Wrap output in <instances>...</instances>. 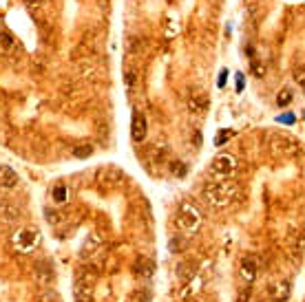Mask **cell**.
Instances as JSON below:
<instances>
[{
	"mask_svg": "<svg viewBox=\"0 0 305 302\" xmlns=\"http://www.w3.org/2000/svg\"><path fill=\"white\" fill-rule=\"evenodd\" d=\"M237 197V185L232 183L230 179H223V181H215L212 185H208L204 190V201L208 203L210 207H228L232 201Z\"/></svg>",
	"mask_w": 305,
	"mask_h": 302,
	"instance_id": "6da1fadb",
	"label": "cell"
},
{
	"mask_svg": "<svg viewBox=\"0 0 305 302\" xmlns=\"http://www.w3.org/2000/svg\"><path fill=\"white\" fill-rule=\"evenodd\" d=\"M40 243H42V232L33 225H27V227H18L16 232L9 236V245L11 250H16L18 254H31L36 252Z\"/></svg>",
	"mask_w": 305,
	"mask_h": 302,
	"instance_id": "7a4b0ae2",
	"label": "cell"
},
{
	"mask_svg": "<svg viewBox=\"0 0 305 302\" xmlns=\"http://www.w3.org/2000/svg\"><path fill=\"white\" fill-rule=\"evenodd\" d=\"M201 212H199V207L195 203H190V201H184L182 205H179L177 210V216H175V223H177V230L184 234V236H192V234H197V230L201 227Z\"/></svg>",
	"mask_w": 305,
	"mask_h": 302,
	"instance_id": "3957f363",
	"label": "cell"
},
{
	"mask_svg": "<svg viewBox=\"0 0 305 302\" xmlns=\"http://www.w3.org/2000/svg\"><path fill=\"white\" fill-rule=\"evenodd\" d=\"M237 157L235 154H217L215 159L210 161V168H208V174L215 181H223V179H230L232 174L237 172Z\"/></svg>",
	"mask_w": 305,
	"mask_h": 302,
	"instance_id": "277c9868",
	"label": "cell"
},
{
	"mask_svg": "<svg viewBox=\"0 0 305 302\" xmlns=\"http://www.w3.org/2000/svg\"><path fill=\"white\" fill-rule=\"evenodd\" d=\"M259 276V265L255 256H243L241 263H239V278L243 280L245 285H252Z\"/></svg>",
	"mask_w": 305,
	"mask_h": 302,
	"instance_id": "5b68a950",
	"label": "cell"
},
{
	"mask_svg": "<svg viewBox=\"0 0 305 302\" xmlns=\"http://www.w3.org/2000/svg\"><path fill=\"white\" fill-rule=\"evenodd\" d=\"M146 135H148V122H146V115L144 113H135L131 119V137H133V142H137V144H142Z\"/></svg>",
	"mask_w": 305,
	"mask_h": 302,
	"instance_id": "8992f818",
	"label": "cell"
},
{
	"mask_svg": "<svg viewBox=\"0 0 305 302\" xmlns=\"http://www.w3.org/2000/svg\"><path fill=\"white\" fill-rule=\"evenodd\" d=\"M265 293H268V298L272 302H285L290 296V283H285V280H274V283L268 285Z\"/></svg>",
	"mask_w": 305,
	"mask_h": 302,
	"instance_id": "52a82bcc",
	"label": "cell"
},
{
	"mask_svg": "<svg viewBox=\"0 0 305 302\" xmlns=\"http://www.w3.org/2000/svg\"><path fill=\"white\" fill-rule=\"evenodd\" d=\"M73 293H75L78 302H91L93 300V283H91V278L80 276L75 280V285H73Z\"/></svg>",
	"mask_w": 305,
	"mask_h": 302,
	"instance_id": "ba28073f",
	"label": "cell"
},
{
	"mask_svg": "<svg viewBox=\"0 0 305 302\" xmlns=\"http://www.w3.org/2000/svg\"><path fill=\"white\" fill-rule=\"evenodd\" d=\"M104 245V238L99 232H91L89 236H86V240L82 243V256H93V254H97L99 250H102Z\"/></svg>",
	"mask_w": 305,
	"mask_h": 302,
	"instance_id": "9c48e42d",
	"label": "cell"
},
{
	"mask_svg": "<svg viewBox=\"0 0 305 302\" xmlns=\"http://www.w3.org/2000/svg\"><path fill=\"white\" fill-rule=\"evenodd\" d=\"M152 273H155V263H152L150 258H137L135 263V276L139 280H144V283H148L152 278Z\"/></svg>",
	"mask_w": 305,
	"mask_h": 302,
	"instance_id": "30bf717a",
	"label": "cell"
},
{
	"mask_svg": "<svg viewBox=\"0 0 305 302\" xmlns=\"http://www.w3.org/2000/svg\"><path fill=\"white\" fill-rule=\"evenodd\" d=\"M208 106H210V97L206 95V93H197V95L190 97L188 111L192 113V115H204V113L208 111Z\"/></svg>",
	"mask_w": 305,
	"mask_h": 302,
	"instance_id": "8fae6325",
	"label": "cell"
},
{
	"mask_svg": "<svg viewBox=\"0 0 305 302\" xmlns=\"http://www.w3.org/2000/svg\"><path fill=\"white\" fill-rule=\"evenodd\" d=\"M33 276H36V280L40 285H49L53 283V278H56V271H53V267L49 263H38L36 265V269H33Z\"/></svg>",
	"mask_w": 305,
	"mask_h": 302,
	"instance_id": "7c38bea8",
	"label": "cell"
},
{
	"mask_svg": "<svg viewBox=\"0 0 305 302\" xmlns=\"http://www.w3.org/2000/svg\"><path fill=\"white\" fill-rule=\"evenodd\" d=\"M18 185V174L13 168L9 166H0V187H5V190H11V187Z\"/></svg>",
	"mask_w": 305,
	"mask_h": 302,
	"instance_id": "4fadbf2b",
	"label": "cell"
},
{
	"mask_svg": "<svg viewBox=\"0 0 305 302\" xmlns=\"http://www.w3.org/2000/svg\"><path fill=\"white\" fill-rule=\"evenodd\" d=\"M20 216L18 207H13L11 203H7V201H0V218L3 221H16Z\"/></svg>",
	"mask_w": 305,
	"mask_h": 302,
	"instance_id": "5bb4252c",
	"label": "cell"
},
{
	"mask_svg": "<svg viewBox=\"0 0 305 302\" xmlns=\"http://www.w3.org/2000/svg\"><path fill=\"white\" fill-rule=\"evenodd\" d=\"M71 154H73V159H86L93 154V146L91 144H78V146H73Z\"/></svg>",
	"mask_w": 305,
	"mask_h": 302,
	"instance_id": "9a60e30c",
	"label": "cell"
},
{
	"mask_svg": "<svg viewBox=\"0 0 305 302\" xmlns=\"http://www.w3.org/2000/svg\"><path fill=\"white\" fill-rule=\"evenodd\" d=\"M186 245H188V238L184 236V234H177L175 238H170V252H184Z\"/></svg>",
	"mask_w": 305,
	"mask_h": 302,
	"instance_id": "2e32d148",
	"label": "cell"
},
{
	"mask_svg": "<svg viewBox=\"0 0 305 302\" xmlns=\"http://www.w3.org/2000/svg\"><path fill=\"white\" fill-rule=\"evenodd\" d=\"M150 289H146V287H139V289L133 293V298H131V302H150Z\"/></svg>",
	"mask_w": 305,
	"mask_h": 302,
	"instance_id": "e0dca14e",
	"label": "cell"
},
{
	"mask_svg": "<svg viewBox=\"0 0 305 302\" xmlns=\"http://www.w3.org/2000/svg\"><path fill=\"white\" fill-rule=\"evenodd\" d=\"M13 46V40L9 38V33H0V51L3 53H9Z\"/></svg>",
	"mask_w": 305,
	"mask_h": 302,
	"instance_id": "ac0fdd59",
	"label": "cell"
},
{
	"mask_svg": "<svg viewBox=\"0 0 305 302\" xmlns=\"http://www.w3.org/2000/svg\"><path fill=\"white\" fill-rule=\"evenodd\" d=\"M170 170H172V174H175V177H184V174H186V166H184L179 159H175V161L170 163Z\"/></svg>",
	"mask_w": 305,
	"mask_h": 302,
	"instance_id": "d6986e66",
	"label": "cell"
},
{
	"mask_svg": "<svg viewBox=\"0 0 305 302\" xmlns=\"http://www.w3.org/2000/svg\"><path fill=\"white\" fill-rule=\"evenodd\" d=\"M290 102H292V91L285 89L283 93H278V97H276V104L278 106H288Z\"/></svg>",
	"mask_w": 305,
	"mask_h": 302,
	"instance_id": "ffe728a7",
	"label": "cell"
},
{
	"mask_svg": "<svg viewBox=\"0 0 305 302\" xmlns=\"http://www.w3.org/2000/svg\"><path fill=\"white\" fill-rule=\"evenodd\" d=\"M53 201H56V203H62V201H66V187L64 185H58L56 190H53Z\"/></svg>",
	"mask_w": 305,
	"mask_h": 302,
	"instance_id": "44dd1931",
	"label": "cell"
},
{
	"mask_svg": "<svg viewBox=\"0 0 305 302\" xmlns=\"http://www.w3.org/2000/svg\"><path fill=\"white\" fill-rule=\"evenodd\" d=\"M192 273H195V267H192V265H182V267H179V276H182V280L192 278Z\"/></svg>",
	"mask_w": 305,
	"mask_h": 302,
	"instance_id": "7402d4cb",
	"label": "cell"
},
{
	"mask_svg": "<svg viewBox=\"0 0 305 302\" xmlns=\"http://www.w3.org/2000/svg\"><path fill=\"white\" fill-rule=\"evenodd\" d=\"M38 302H60V298H58V293L46 291V293H42V296H40V300H38Z\"/></svg>",
	"mask_w": 305,
	"mask_h": 302,
	"instance_id": "603a6c76",
	"label": "cell"
},
{
	"mask_svg": "<svg viewBox=\"0 0 305 302\" xmlns=\"http://www.w3.org/2000/svg\"><path fill=\"white\" fill-rule=\"evenodd\" d=\"M230 135H232L230 130H221V132H219V137H217V142H215V144H217V146H223V144H225L223 139H225V137H230Z\"/></svg>",
	"mask_w": 305,
	"mask_h": 302,
	"instance_id": "cb8c5ba5",
	"label": "cell"
},
{
	"mask_svg": "<svg viewBox=\"0 0 305 302\" xmlns=\"http://www.w3.org/2000/svg\"><path fill=\"white\" fill-rule=\"evenodd\" d=\"M27 3H29L31 7H42V5L46 3V0H27Z\"/></svg>",
	"mask_w": 305,
	"mask_h": 302,
	"instance_id": "d4e9b609",
	"label": "cell"
},
{
	"mask_svg": "<svg viewBox=\"0 0 305 302\" xmlns=\"http://www.w3.org/2000/svg\"><path fill=\"white\" fill-rule=\"evenodd\" d=\"M294 77L298 79V84H301V86H303V69H298V71L294 73Z\"/></svg>",
	"mask_w": 305,
	"mask_h": 302,
	"instance_id": "484cf974",
	"label": "cell"
},
{
	"mask_svg": "<svg viewBox=\"0 0 305 302\" xmlns=\"http://www.w3.org/2000/svg\"><path fill=\"white\" fill-rule=\"evenodd\" d=\"M0 119H3V113H0Z\"/></svg>",
	"mask_w": 305,
	"mask_h": 302,
	"instance_id": "4316f807",
	"label": "cell"
}]
</instances>
